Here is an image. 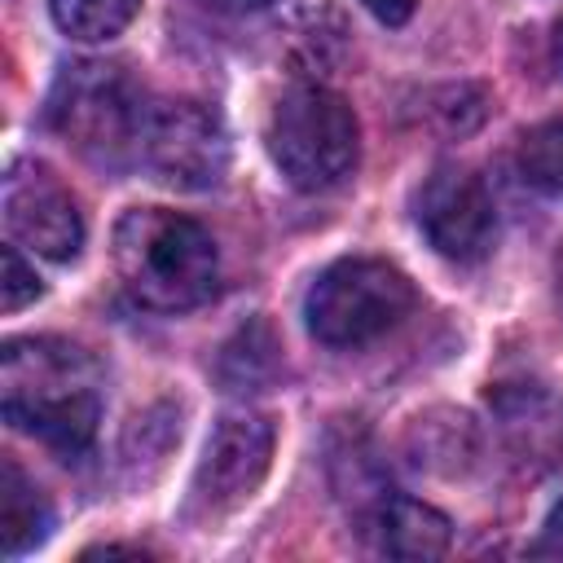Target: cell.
I'll list each match as a JSON object with an SVG mask.
<instances>
[{"label": "cell", "instance_id": "obj_8", "mask_svg": "<svg viewBox=\"0 0 563 563\" xmlns=\"http://www.w3.org/2000/svg\"><path fill=\"white\" fill-rule=\"evenodd\" d=\"M0 207H4L9 233L35 255L66 264L84 251V211L75 194L44 163H31V158L13 163L4 176Z\"/></svg>", "mask_w": 563, "mask_h": 563}, {"label": "cell", "instance_id": "obj_9", "mask_svg": "<svg viewBox=\"0 0 563 563\" xmlns=\"http://www.w3.org/2000/svg\"><path fill=\"white\" fill-rule=\"evenodd\" d=\"M273 418L268 413H224L202 449L198 475H194V506L207 515H229L238 510L260 479L268 475L273 462Z\"/></svg>", "mask_w": 563, "mask_h": 563}, {"label": "cell", "instance_id": "obj_16", "mask_svg": "<svg viewBox=\"0 0 563 563\" xmlns=\"http://www.w3.org/2000/svg\"><path fill=\"white\" fill-rule=\"evenodd\" d=\"M532 554H541V559H563V497L550 506V515H545V523H541V537H537Z\"/></svg>", "mask_w": 563, "mask_h": 563}, {"label": "cell", "instance_id": "obj_13", "mask_svg": "<svg viewBox=\"0 0 563 563\" xmlns=\"http://www.w3.org/2000/svg\"><path fill=\"white\" fill-rule=\"evenodd\" d=\"M545 400L550 396H528V391L501 400V427H506V435H510V444L519 453H541V449L545 453H559V444H563V413H554L545 422L541 418Z\"/></svg>", "mask_w": 563, "mask_h": 563}, {"label": "cell", "instance_id": "obj_1", "mask_svg": "<svg viewBox=\"0 0 563 563\" xmlns=\"http://www.w3.org/2000/svg\"><path fill=\"white\" fill-rule=\"evenodd\" d=\"M0 413L57 457H84L101 422V378L66 339H9L0 352Z\"/></svg>", "mask_w": 563, "mask_h": 563}, {"label": "cell", "instance_id": "obj_19", "mask_svg": "<svg viewBox=\"0 0 563 563\" xmlns=\"http://www.w3.org/2000/svg\"><path fill=\"white\" fill-rule=\"evenodd\" d=\"M550 57H554V66H559V75H563V22L554 26V40H550Z\"/></svg>", "mask_w": 563, "mask_h": 563}, {"label": "cell", "instance_id": "obj_17", "mask_svg": "<svg viewBox=\"0 0 563 563\" xmlns=\"http://www.w3.org/2000/svg\"><path fill=\"white\" fill-rule=\"evenodd\" d=\"M378 22H387V26H400V22H409L413 18V9H418V0H361Z\"/></svg>", "mask_w": 563, "mask_h": 563}, {"label": "cell", "instance_id": "obj_7", "mask_svg": "<svg viewBox=\"0 0 563 563\" xmlns=\"http://www.w3.org/2000/svg\"><path fill=\"white\" fill-rule=\"evenodd\" d=\"M413 220L435 255L453 264H479L497 242V207L484 180L466 167H435L413 194Z\"/></svg>", "mask_w": 563, "mask_h": 563}, {"label": "cell", "instance_id": "obj_5", "mask_svg": "<svg viewBox=\"0 0 563 563\" xmlns=\"http://www.w3.org/2000/svg\"><path fill=\"white\" fill-rule=\"evenodd\" d=\"M418 303L413 282L374 255H347L321 268L308 286L303 317L317 343L325 347H365L391 334Z\"/></svg>", "mask_w": 563, "mask_h": 563}, {"label": "cell", "instance_id": "obj_3", "mask_svg": "<svg viewBox=\"0 0 563 563\" xmlns=\"http://www.w3.org/2000/svg\"><path fill=\"white\" fill-rule=\"evenodd\" d=\"M264 150L286 185L321 194L352 176L361 158V123L339 92L321 84H295L268 110Z\"/></svg>", "mask_w": 563, "mask_h": 563}, {"label": "cell", "instance_id": "obj_12", "mask_svg": "<svg viewBox=\"0 0 563 563\" xmlns=\"http://www.w3.org/2000/svg\"><path fill=\"white\" fill-rule=\"evenodd\" d=\"M48 9L62 35L101 44L132 26V18L141 13V0H48Z\"/></svg>", "mask_w": 563, "mask_h": 563}, {"label": "cell", "instance_id": "obj_4", "mask_svg": "<svg viewBox=\"0 0 563 563\" xmlns=\"http://www.w3.org/2000/svg\"><path fill=\"white\" fill-rule=\"evenodd\" d=\"M145 92L119 62H70L53 79L48 92V123L53 132L75 145L84 158L119 167L136 158L141 128H145Z\"/></svg>", "mask_w": 563, "mask_h": 563}, {"label": "cell", "instance_id": "obj_11", "mask_svg": "<svg viewBox=\"0 0 563 563\" xmlns=\"http://www.w3.org/2000/svg\"><path fill=\"white\" fill-rule=\"evenodd\" d=\"M53 528V510L44 501V493L35 488V479L4 457L0 462V545L4 559H22L26 550H35Z\"/></svg>", "mask_w": 563, "mask_h": 563}, {"label": "cell", "instance_id": "obj_20", "mask_svg": "<svg viewBox=\"0 0 563 563\" xmlns=\"http://www.w3.org/2000/svg\"><path fill=\"white\" fill-rule=\"evenodd\" d=\"M559 290H563V260H559Z\"/></svg>", "mask_w": 563, "mask_h": 563}, {"label": "cell", "instance_id": "obj_15", "mask_svg": "<svg viewBox=\"0 0 563 563\" xmlns=\"http://www.w3.org/2000/svg\"><path fill=\"white\" fill-rule=\"evenodd\" d=\"M40 295H44V282H40L35 264H26L13 242L0 246V308H4V312H22V308L35 303Z\"/></svg>", "mask_w": 563, "mask_h": 563}, {"label": "cell", "instance_id": "obj_6", "mask_svg": "<svg viewBox=\"0 0 563 563\" xmlns=\"http://www.w3.org/2000/svg\"><path fill=\"white\" fill-rule=\"evenodd\" d=\"M136 158L150 167L154 180L185 194H202L216 189L229 172V132L220 114L194 97L150 101Z\"/></svg>", "mask_w": 563, "mask_h": 563}, {"label": "cell", "instance_id": "obj_10", "mask_svg": "<svg viewBox=\"0 0 563 563\" xmlns=\"http://www.w3.org/2000/svg\"><path fill=\"white\" fill-rule=\"evenodd\" d=\"M365 528H369V541L378 554L409 559V563L440 559L449 550V537H453L449 515H440L435 506L413 501V497H383L369 510Z\"/></svg>", "mask_w": 563, "mask_h": 563}, {"label": "cell", "instance_id": "obj_2", "mask_svg": "<svg viewBox=\"0 0 563 563\" xmlns=\"http://www.w3.org/2000/svg\"><path fill=\"white\" fill-rule=\"evenodd\" d=\"M123 290L154 312H185L216 295L220 251L211 233L167 207H132L110 238Z\"/></svg>", "mask_w": 563, "mask_h": 563}, {"label": "cell", "instance_id": "obj_18", "mask_svg": "<svg viewBox=\"0 0 563 563\" xmlns=\"http://www.w3.org/2000/svg\"><path fill=\"white\" fill-rule=\"evenodd\" d=\"M207 9H220V13H255V9H264V4H273V0H202Z\"/></svg>", "mask_w": 563, "mask_h": 563}, {"label": "cell", "instance_id": "obj_14", "mask_svg": "<svg viewBox=\"0 0 563 563\" xmlns=\"http://www.w3.org/2000/svg\"><path fill=\"white\" fill-rule=\"evenodd\" d=\"M519 176L545 194V198H563V119L537 123L523 145H519Z\"/></svg>", "mask_w": 563, "mask_h": 563}]
</instances>
